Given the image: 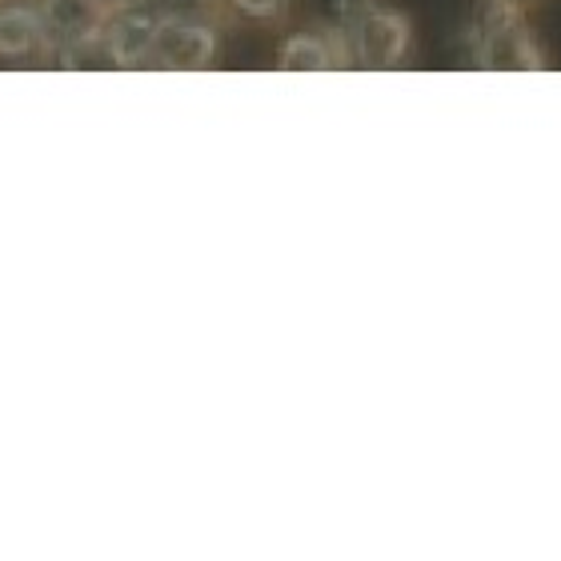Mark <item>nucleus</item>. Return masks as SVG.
Here are the masks:
<instances>
[{"label":"nucleus","mask_w":561,"mask_h":561,"mask_svg":"<svg viewBox=\"0 0 561 561\" xmlns=\"http://www.w3.org/2000/svg\"><path fill=\"white\" fill-rule=\"evenodd\" d=\"M217 53V33L193 21H157L149 45V65L169 72H197L205 69Z\"/></svg>","instance_id":"nucleus-3"},{"label":"nucleus","mask_w":561,"mask_h":561,"mask_svg":"<svg viewBox=\"0 0 561 561\" xmlns=\"http://www.w3.org/2000/svg\"><path fill=\"white\" fill-rule=\"evenodd\" d=\"M341 12H345V21H341L345 45H341V53L357 69H398L405 48H410V21L401 12L374 4V0H345Z\"/></svg>","instance_id":"nucleus-1"},{"label":"nucleus","mask_w":561,"mask_h":561,"mask_svg":"<svg viewBox=\"0 0 561 561\" xmlns=\"http://www.w3.org/2000/svg\"><path fill=\"white\" fill-rule=\"evenodd\" d=\"M152 33H157V16H145V12H121L113 28H108V53L117 65L133 69L149 57Z\"/></svg>","instance_id":"nucleus-5"},{"label":"nucleus","mask_w":561,"mask_h":561,"mask_svg":"<svg viewBox=\"0 0 561 561\" xmlns=\"http://www.w3.org/2000/svg\"><path fill=\"white\" fill-rule=\"evenodd\" d=\"M337 48L329 45L325 36H313V33H297L285 41L280 48V72H325L337 65Z\"/></svg>","instance_id":"nucleus-6"},{"label":"nucleus","mask_w":561,"mask_h":561,"mask_svg":"<svg viewBox=\"0 0 561 561\" xmlns=\"http://www.w3.org/2000/svg\"><path fill=\"white\" fill-rule=\"evenodd\" d=\"M233 4L245 12V16H257V21H270V16H277V12L285 9V0H233Z\"/></svg>","instance_id":"nucleus-8"},{"label":"nucleus","mask_w":561,"mask_h":561,"mask_svg":"<svg viewBox=\"0 0 561 561\" xmlns=\"http://www.w3.org/2000/svg\"><path fill=\"white\" fill-rule=\"evenodd\" d=\"M481 69L490 72H538L546 69L538 45L526 28V16L510 4V0H497L490 4L485 21H481V45H478Z\"/></svg>","instance_id":"nucleus-2"},{"label":"nucleus","mask_w":561,"mask_h":561,"mask_svg":"<svg viewBox=\"0 0 561 561\" xmlns=\"http://www.w3.org/2000/svg\"><path fill=\"white\" fill-rule=\"evenodd\" d=\"M41 21H45V36H53L65 48H77L101 33L105 9H101V0H45Z\"/></svg>","instance_id":"nucleus-4"},{"label":"nucleus","mask_w":561,"mask_h":561,"mask_svg":"<svg viewBox=\"0 0 561 561\" xmlns=\"http://www.w3.org/2000/svg\"><path fill=\"white\" fill-rule=\"evenodd\" d=\"M41 45H45V21L33 9H0V53L4 57H21Z\"/></svg>","instance_id":"nucleus-7"}]
</instances>
